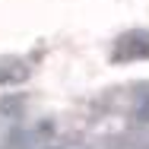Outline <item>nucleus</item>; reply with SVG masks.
Returning <instances> with one entry per match:
<instances>
[{
    "instance_id": "2",
    "label": "nucleus",
    "mask_w": 149,
    "mask_h": 149,
    "mask_svg": "<svg viewBox=\"0 0 149 149\" xmlns=\"http://www.w3.org/2000/svg\"><path fill=\"white\" fill-rule=\"evenodd\" d=\"M26 79V67L22 63H3L0 67V83H19Z\"/></svg>"
},
{
    "instance_id": "1",
    "label": "nucleus",
    "mask_w": 149,
    "mask_h": 149,
    "mask_svg": "<svg viewBox=\"0 0 149 149\" xmlns=\"http://www.w3.org/2000/svg\"><path fill=\"white\" fill-rule=\"evenodd\" d=\"M143 57H149V32H130L118 38L114 60H143Z\"/></svg>"
},
{
    "instance_id": "3",
    "label": "nucleus",
    "mask_w": 149,
    "mask_h": 149,
    "mask_svg": "<svg viewBox=\"0 0 149 149\" xmlns=\"http://www.w3.org/2000/svg\"><path fill=\"white\" fill-rule=\"evenodd\" d=\"M136 120L140 124H149V92L140 95V102H136Z\"/></svg>"
}]
</instances>
